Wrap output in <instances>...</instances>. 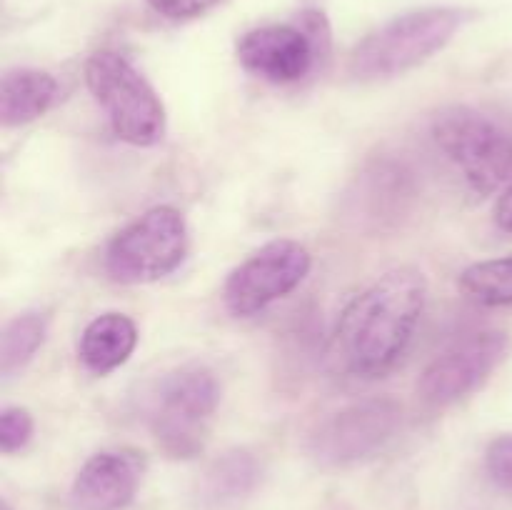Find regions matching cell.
I'll use <instances>...</instances> for the list:
<instances>
[{"instance_id": "ba28073f", "label": "cell", "mask_w": 512, "mask_h": 510, "mask_svg": "<svg viewBox=\"0 0 512 510\" xmlns=\"http://www.w3.org/2000/svg\"><path fill=\"white\" fill-rule=\"evenodd\" d=\"M310 253L288 238L273 240L245 258L228 275L223 288L225 308L235 318H250L275 300L293 293L310 273Z\"/></svg>"}, {"instance_id": "8992f818", "label": "cell", "mask_w": 512, "mask_h": 510, "mask_svg": "<svg viewBox=\"0 0 512 510\" xmlns=\"http://www.w3.org/2000/svg\"><path fill=\"white\" fill-rule=\"evenodd\" d=\"M188 253V225L180 210L158 205L120 230L105 250V270L115 283H153L180 268Z\"/></svg>"}, {"instance_id": "ffe728a7", "label": "cell", "mask_w": 512, "mask_h": 510, "mask_svg": "<svg viewBox=\"0 0 512 510\" xmlns=\"http://www.w3.org/2000/svg\"><path fill=\"white\" fill-rule=\"evenodd\" d=\"M495 223L500 225V230L512 233V185L500 195L498 205H495Z\"/></svg>"}, {"instance_id": "6da1fadb", "label": "cell", "mask_w": 512, "mask_h": 510, "mask_svg": "<svg viewBox=\"0 0 512 510\" xmlns=\"http://www.w3.org/2000/svg\"><path fill=\"white\" fill-rule=\"evenodd\" d=\"M428 298L425 275L395 268L355 295L333 333V360L353 378H383L410 348Z\"/></svg>"}, {"instance_id": "52a82bcc", "label": "cell", "mask_w": 512, "mask_h": 510, "mask_svg": "<svg viewBox=\"0 0 512 510\" xmlns=\"http://www.w3.org/2000/svg\"><path fill=\"white\" fill-rule=\"evenodd\" d=\"M403 425V405L365 398L328 415L308 440V453L325 468H345L378 455Z\"/></svg>"}, {"instance_id": "30bf717a", "label": "cell", "mask_w": 512, "mask_h": 510, "mask_svg": "<svg viewBox=\"0 0 512 510\" xmlns=\"http://www.w3.org/2000/svg\"><path fill=\"white\" fill-rule=\"evenodd\" d=\"M318 18L308 25H263L238 40V60L268 83H295L313 70L318 55Z\"/></svg>"}, {"instance_id": "8fae6325", "label": "cell", "mask_w": 512, "mask_h": 510, "mask_svg": "<svg viewBox=\"0 0 512 510\" xmlns=\"http://www.w3.org/2000/svg\"><path fill=\"white\" fill-rule=\"evenodd\" d=\"M143 478V458L133 450H100L85 460L70 488L73 510H125Z\"/></svg>"}, {"instance_id": "7a4b0ae2", "label": "cell", "mask_w": 512, "mask_h": 510, "mask_svg": "<svg viewBox=\"0 0 512 510\" xmlns=\"http://www.w3.org/2000/svg\"><path fill=\"white\" fill-rule=\"evenodd\" d=\"M470 18V10L453 5H430L395 15L355 45L348 73L363 83L408 73L440 53Z\"/></svg>"}, {"instance_id": "7c38bea8", "label": "cell", "mask_w": 512, "mask_h": 510, "mask_svg": "<svg viewBox=\"0 0 512 510\" xmlns=\"http://www.w3.org/2000/svg\"><path fill=\"white\" fill-rule=\"evenodd\" d=\"M138 345V328L123 313L98 315L85 325L80 335V360L95 375H105L120 368Z\"/></svg>"}, {"instance_id": "4fadbf2b", "label": "cell", "mask_w": 512, "mask_h": 510, "mask_svg": "<svg viewBox=\"0 0 512 510\" xmlns=\"http://www.w3.org/2000/svg\"><path fill=\"white\" fill-rule=\"evenodd\" d=\"M58 80L33 68L10 70L0 80V123L5 128L33 123L53 105Z\"/></svg>"}, {"instance_id": "2e32d148", "label": "cell", "mask_w": 512, "mask_h": 510, "mask_svg": "<svg viewBox=\"0 0 512 510\" xmlns=\"http://www.w3.org/2000/svg\"><path fill=\"white\" fill-rule=\"evenodd\" d=\"M458 285L470 300L488 308L512 305V255L473 263L460 273Z\"/></svg>"}, {"instance_id": "5b68a950", "label": "cell", "mask_w": 512, "mask_h": 510, "mask_svg": "<svg viewBox=\"0 0 512 510\" xmlns=\"http://www.w3.org/2000/svg\"><path fill=\"white\" fill-rule=\"evenodd\" d=\"M433 138L480 198L512 183V138L488 115L450 105L433 118Z\"/></svg>"}, {"instance_id": "5bb4252c", "label": "cell", "mask_w": 512, "mask_h": 510, "mask_svg": "<svg viewBox=\"0 0 512 510\" xmlns=\"http://www.w3.org/2000/svg\"><path fill=\"white\" fill-rule=\"evenodd\" d=\"M260 460L250 450H228L203 478V500L210 510L238 508L260 483Z\"/></svg>"}, {"instance_id": "277c9868", "label": "cell", "mask_w": 512, "mask_h": 510, "mask_svg": "<svg viewBox=\"0 0 512 510\" xmlns=\"http://www.w3.org/2000/svg\"><path fill=\"white\" fill-rule=\"evenodd\" d=\"M85 83L120 140L150 148L165 135V108L153 85L120 53L100 50L85 63Z\"/></svg>"}, {"instance_id": "d6986e66", "label": "cell", "mask_w": 512, "mask_h": 510, "mask_svg": "<svg viewBox=\"0 0 512 510\" xmlns=\"http://www.w3.org/2000/svg\"><path fill=\"white\" fill-rule=\"evenodd\" d=\"M220 0H148L150 8L168 20H190L213 10Z\"/></svg>"}, {"instance_id": "9a60e30c", "label": "cell", "mask_w": 512, "mask_h": 510, "mask_svg": "<svg viewBox=\"0 0 512 510\" xmlns=\"http://www.w3.org/2000/svg\"><path fill=\"white\" fill-rule=\"evenodd\" d=\"M48 333V318L38 310L15 315L0 335V373L13 378L35 358Z\"/></svg>"}, {"instance_id": "3957f363", "label": "cell", "mask_w": 512, "mask_h": 510, "mask_svg": "<svg viewBox=\"0 0 512 510\" xmlns=\"http://www.w3.org/2000/svg\"><path fill=\"white\" fill-rule=\"evenodd\" d=\"M220 405V383L200 363L170 370L153 390L148 425L155 443L168 458L188 460L205 448L215 410Z\"/></svg>"}, {"instance_id": "e0dca14e", "label": "cell", "mask_w": 512, "mask_h": 510, "mask_svg": "<svg viewBox=\"0 0 512 510\" xmlns=\"http://www.w3.org/2000/svg\"><path fill=\"white\" fill-rule=\"evenodd\" d=\"M33 415L25 408H5L0 413V450L5 455L18 453L33 438Z\"/></svg>"}, {"instance_id": "44dd1931", "label": "cell", "mask_w": 512, "mask_h": 510, "mask_svg": "<svg viewBox=\"0 0 512 510\" xmlns=\"http://www.w3.org/2000/svg\"><path fill=\"white\" fill-rule=\"evenodd\" d=\"M0 510H10V508H8V503H3V505H0Z\"/></svg>"}, {"instance_id": "ac0fdd59", "label": "cell", "mask_w": 512, "mask_h": 510, "mask_svg": "<svg viewBox=\"0 0 512 510\" xmlns=\"http://www.w3.org/2000/svg\"><path fill=\"white\" fill-rule=\"evenodd\" d=\"M485 470L500 490L512 493V433L490 440L485 450Z\"/></svg>"}, {"instance_id": "9c48e42d", "label": "cell", "mask_w": 512, "mask_h": 510, "mask_svg": "<svg viewBox=\"0 0 512 510\" xmlns=\"http://www.w3.org/2000/svg\"><path fill=\"white\" fill-rule=\"evenodd\" d=\"M510 338L503 330H483L460 340L433 360L418 380V395L443 408L475 393L508 360Z\"/></svg>"}]
</instances>
